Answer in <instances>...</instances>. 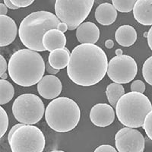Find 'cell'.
<instances>
[{"instance_id": "ab89813d", "label": "cell", "mask_w": 152, "mask_h": 152, "mask_svg": "<svg viewBox=\"0 0 152 152\" xmlns=\"http://www.w3.org/2000/svg\"><path fill=\"white\" fill-rule=\"evenodd\" d=\"M62 152H65V151H62Z\"/></svg>"}, {"instance_id": "3957f363", "label": "cell", "mask_w": 152, "mask_h": 152, "mask_svg": "<svg viewBox=\"0 0 152 152\" xmlns=\"http://www.w3.org/2000/svg\"><path fill=\"white\" fill-rule=\"evenodd\" d=\"M60 20L52 12L38 11L24 18L18 29L19 38L23 45L37 52H43V35L51 29L57 28Z\"/></svg>"}, {"instance_id": "7c38bea8", "label": "cell", "mask_w": 152, "mask_h": 152, "mask_svg": "<svg viewBox=\"0 0 152 152\" xmlns=\"http://www.w3.org/2000/svg\"><path fill=\"white\" fill-rule=\"evenodd\" d=\"M62 85L60 79L53 75H47L37 84L39 94L47 100H54L62 92Z\"/></svg>"}, {"instance_id": "d6986e66", "label": "cell", "mask_w": 152, "mask_h": 152, "mask_svg": "<svg viewBox=\"0 0 152 152\" xmlns=\"http://www.w3.org/2000/svg\"><path fill=\"white\" fill-rule=\"evenodd\" d=\"M70 52L67 48L56 49L50 53L48 62L50 66L56 69H62L68 66L70 59Z\"/></svg>"}, {"instance_id": "4316f807", "label": "cell", "mask_w": 152, "mask_h": 152, "mask_svg": "<svg viewBox=\"0 0 152 152\" xmlns=\"http://www.w3.org/2000/svg\"><path fill=\"white\" fill-rule=\"evenodd\" d=\"M13 5L18 8H25L32 5L35 0H10Z\"/></svg>"}, {"instance_id": "4dcf8cb0", "label": "cell", "mask_w": 152, "mask_h": 152, "mask_svg": "<svg viewBox=\"0 0 152 152\" xmlns=\"http://www.w3.org/2000/svg\"><path fill=\"white\" fill-rule=\"evenodd\" d=\"M23 125H24V124H23V123H18V124H15L14 126H13V127H12V129H11V130L9 131V135H8V140H9V142L10 141L11 138H12V135H13V134L15 133V132L16 130L19 128V127L22 126Z\"/></svg>"}, {"instance_id": "e0dca14e", "label": "cell", "mask_w": 152, "mask_h": 152, "mask_svg": "<svg viewBox=\"0 0 152 152\" xmlns=\"http://www.w3.org/2000/svg\"><path fill=\"white\" fill-rule=\"evenodd\" d=\"M117 18V10L115 9L113 4L104 3L100 4L97 6L95 11L96 21L101 25L107 26L113 24Z\"/></svg>"}, {"instance_id": "30bf717a", "label": "cell", "mask_w": 152, "mask_h": 152, "mask_svg": "<svg viewBox=\"0 0 152 152\" xmlns=\"http://www.w3.org/2000/svg\"><path fill=\"white\" fill-rule=\"evenodd\" d=\"M115 144L119 152H143L145 138L138 130L125 127L115 135Z\"/></svg>"}, {"instance_id": "6da1fadb", "label": "cell", "mask_w": 152, "mask_h": 152, "mask_svg": "<svg viewBox=\"0 0 152 152\" xmlns=\"http://www.w3.org/2000/svg\"><path fill=\"white\" fill-rule=\"evenodd\" d=\"M108 69L107 54L98 46L84 43L76 46L71 53L67 74L76 85L93 86L106 75Z\"/></svg>"}, {"instance_id": "d4e9b609", "label": "cell", "mask_w": 152, "mask_h": 152, "mask_svg": "<svg viewBox=\"0 0 152 152\" xmlns=\"http://www.w3.org/2000/svg\"><path fill=\"white\" fill-rule=\"evenodd\" d=\"M142 128L145 130L147 136L152 140V110L145 117Z\"/></svg>"}, {"instance_id": "f1b7e54d", "label": "cell", "mask_w": 152, "mask_h": 152, "mask_svg": "<svg viewBox=\"0 0 152 152\" xmlns=\"http://www.w3.org/2000/svg\"><path fill=\"white\" fill-rule=\"evenodd\" d=\"M6 70H8L7 62L3 57V56L0 55V75L5 73Z\"/></svg>"}, {"instance_id": "7402d4cb", "label": "cell", "mask_w": 152, "mask_h": 152, "mask_svg": "<svg viewBox=\"0 0 152 152\" xmlns=\"http://www.w3.org/2000/svg\"><path fill=\"white\" fill-rule=\"evenodd\" d=\"M138 0H112L115 9L122 13H128L133 10Z\"/></svg>"}, {"instance_id": "8992f818", "label": "cell", "mask_w": 152, "mask_h": 152, "mask_svg": "<svg viewBox=\"0 0 152 152\" xmlns=\"http://www.w3.org/2000/svg\"><path fill=\"white\" fill-rule=\"evenodd\" d=\"M95 0H56V15L68 25L69 31L78 28L90 14Z\"/></svg>"}, {"instance_id": "9c48e42d", "label": "cell", "mask_w": 152, "mask_h": 152, "mask_svg": "<svg viewBox=\"0 0 152 152\" xmlns=\"http://www.w3.org/2000/svg\"><path fill=\"white\" fill-rule=\"evenodd\" d=\"M137 73V63L130 56H116L108 63L107 75L115 83L128 84L135 78Z\"/></svg>"}, {"instance_id": "603a6c76", "label": "cell", "mask_w": 152, "mask_h": 152, "mask_svg": "<svg viewBox=\"0 0 152 152\" xmlns=\"http://www.w3.org/2000/svg\"><path fill=\"white\" fill-rule=\"evenodd\" d=\"M142 75L145 81L152 86V56L144 62L142 66Z\"/></svg>"}, {"instance_id": "5b68a950", "label": "cell", "mask_w": 152, "mask_h": 152, "mask_svg": "<svg viewBox=\"0 0 152 152\" xmlns=\"http://www.w3.org/2000/svg\"><path fill=\"white\" fill-rule=\"evenodd\" d=\"M152 110V104L147 96L138 92H129L119 99L116 107L119 121L126 127H142L145 117Z\"/></svg>"}, {"instance_id": "d6a6232c", "label": "cell", "mask_w": 152, "mask_h": 152, "mask_svg": "<svg viewBox=\"0 0 152 152\" xmlns=\"http://www.w3.org/2000/svg\"><path fill=\"white\" fill-rule=\"evenodd\" d=\"M57 29L59 30V31H60L61 32H62V33H65V32H66V31H68V25L66 24H65V23L63 22H60L59 24V25H58V27H57Z\"/></svg>"}, {"instance_id": "44dd1931", "label": "cell", "mask_w": 152, "mask_h": 152, "mask_svg": "<svg viewBox=\"0 0 152 152\" xmlns=\"http://www.w3.org/2000/svg\"><path fill=\"white\" fill-rule=\"evenodd\" d=\"M15 94L14 87L7 80H0V104H8L12 100Z\"/></svg>"}, {"instance_id": "277c9868", "label": "cell", "mask_w": 152, "mask_h": 152, "mask_svg": "<svg viewBox=\"0 0 152 152\" xmlns=\"http://www.w3.org/2000/svg\"><path fill=\"white\" fill-rule=\"evenodd\" d=\"M81 110L75 100L69 97H57L47 105L45 119L50 128L57 132H68L78 126Z\"/></svg>"}, {"instance_id": "f35d334b", "label": "cell", "mask_w": 152, "mask_h": 152, "mask_svg": "<svg viewBox=\"0 0 152 152\" xmlns=\"http://www.w3.org/2000/svg\"><path fill=\"white\" fill-rule=\"evenodd\" d=\"M62 151H58V150H55V151H53L51 152H62Z\"/></svg>"}, {"instance_id": "ba28073f", "label": "cell", "mask_w": 152, "mask_h": 152, "mask_svg": "<svg viewBox=\"0 0 152 152\" xmlns=\"http://www.w3.org/2000/svg\"><path fill=\"white\" fill-rule=\"evenodd\" d=\"M9 143L12 152H43L46 140L38 127L24 124L15 132Z\"/></svg>"}, {"instance_id": "9a60e30c", "label": "cell", "mask_w": 152, "mask_h": 152, "mask_svg": "<svg viewBox=\"0 0 152 152\" xmlns=\"http://www.w3.org/2000/svg\"><path fill=\"white\" fill-rule=\"evenodd\" d=\"M133 15L139 24L152 25V0H138L133 9Z\"/></svg>"}, {"instance_id": "1f68e13d", "label": "cell", "mask_w": 152, "mask_h": 152, "mask_svg": "<svg viewBox=\"0 0 152 152\" xmlns=\"http://www.w3.org/2000/svg\"><path fill=\"white\" fill-rule=\"evenodd\" d=\"M147 40H148V44L149 48H150L152 51V27L149 29L148 32Z\"/></svg>"}, {"instance_id": "d590c367", "label": "cell", "mask_w": 152, "mask_h": 152, "mask_svg": "<svg viewBox=\"0 0 152 152\" xmlns=\"http://www.w3.org/2000/svg\"><path fill=\"white\" fill-rule=\"evenodd\" d=\"M105 47L107 49H112L114 47V42L112 40H107L105 42Z\"/></svg>"}, {"instance_id": "2e32d148", "label": "cell", "mask_w": 152, "mask_h": 152, "mask_svg": "<svg viewBox=\"0 0 152 152\" xmlns=\"http://www.w3.org/2000/svg\"><path fill=\"white\" fill-rule=\"evenodd\" d=\"M43 44L45 50L52 52L56 49L65 48L66 45V37L64 33L56 28L48 31L43 37Z\"/></svg>"}, {"instance_id": "e575fe53", "label": "cell", "mask_w": 152, "mask_h": 152, "mask_svg": "<svg viewBox=\"0 0 152 152\" xmlns=\"http://www.w3.org/2000/svg\"><path fill=\"white\" fill-rule=\"evenodd\" d=\"M8 12V7L5 4H0V14L1 15H5Z\"/></svg>"}, {"instance_id": "52a82bcc", "label": "cell", "mask_w": 152, "mask_h": 152, "mask_svg": "<svg viewBox=\"0 0 152 152\" xmlns=\"http://www.w3.org/2000/svg\"><path fill=\"white\" fill-rule=\"evenodd\" d=\"M13 116L20 123L34 125L40 122L45 113L41 99L34 94H23L12 104Z\"/></svg>"}, {"instance_id": "5bb4252c", "label": "cell", "mask_w": 152, "mask_h": 152, "mask_svg": "<svg viewBox=\"0 0 152 152\" xmlns=\"http://www.w3.org/2000/svg\"><path fill=\"white\" fill-rule=\"evenodd\" d=\"M100 30L93 22H84L76 30V37L81 44H95L100 37Z\"/></svg>"}, {"instance_id": "f546056e", "label": "cell", "mask_w": 152, "mask_h": 152, "mask_svg": "<svg viewBox=\"0 0 152 152\" xmlns=\"http://www.w3.org/2000/svg\"><path fill=\"white\" fill-rule=\"evenodd\" d=\"M46 70H47V72L50 73V74L51 75H53L59 72V69H54L53 67H52V66H50V62H47V63H46Z\"/></svg>"}, {"instance_id": "4fadbf2b", "label": "cell", "mask_w": 152, "mask_h": 152, "mask_svg": "<svg viewBox=\"0 0 152 152\" xmlns=\"http://www.w3.org/2000/svg\"><path fill=\"white\" fill-rule=\"evenodd\" d=\"M18 28L15 21L7 15H0V47L9 46L15 40Z\"/></svg>"}, {"instance_id": "ffe728a7", "label": "cell", "mask_w": 152, "mask_h": 152, "mask_svg": "<svg viewBox=\"0 0 152 152\" xmlns=\"http://www.w3.org/2000/svg\"><path fill=\"white\" fill-rule=\"evenodd\" d=\"M125 94V89L121 84L111 83L107 87L106 95L108 101L113 107H116L117 102L121 98L123 95Z\"/></svg>"}, {"instance_id": "83f0119b", "label": "cell", "mask_w": 152, "mask_h": 152, "mask_svg": "<svg viewBox=\"0 0 152 152\" xmlns=\"http://www.w3.org/2000/svg\"><path fill=\"white\" fill-rule=\"evenodd\" d=\"M94 152H117V151L110 145H102L97 147Z\"/></svg>"}, {"instance_id": "484cf974", "label": "cell", "mask_w": 152, "mask_h": 152, "mask_svg": "<svg viewBox=\"0 0 152 152\" xmlns=\"http://www.w3.org/2000/svg\"><path fill=\"white\" fill-rule=\"evenodd\" d=\"M130 88H131V91L143 94L145 92L146 87H145V83L142 81H141V80H135L133 82H132Z\"/></svg>"}, {"instance_id": "cb8c5ba5", "label": "cell", "mask_w": 152, "mask_h": 152, "mask_svg": "<svg viewBox=\"0 0 152 152\" xmlns=\"http://www.w3.org/2000/svg\"><path fill=\"white\" fill-rule=\"evenodd\" d=\"M9 120L7 113L5 112L3 107H0V138L3 137L8 128H9Z\"/></svg>"}, {"instance_id": "836d02e7", "label": "cell", "mask_w": 152, "mask_h": 152, "mask_svg": "<svg viewBox=\"0 0 152 152\" xmlns=\"http://www.w3.org/2000/svg\"><path fill=\"white\" fill-rule=\"evenodd\" d=\"M4 3L8 7V9H12V10H16V9H18L19 8L15 6V5L12 4V2H11L10 0H4Z\"/></svg>"}, {"instance_id": "74e56055", "label": "cell", "mask_w": 152, "mask_h": 152, "mask_svg": "<svg viewBox=\"0 0 152 152\" xmlns=\"http://www.w3.org/2000/svg\"><path fill=\"white\" fill-rule=\"evenodd\" d=\"M8 77V74H6V73H4V74L1 75H0V78H1V79H6Z\"/></svg>"}, {"instance_id": "8fae6325", "label": "cell", "mask_w": 152, "mask_h": 152, "mask_svg": "<svg viewBox=\"0 0 152 152\" xmlns=\"http://www.w3.org/2000/svg\"><path fill=\"white\" fill-rule=\"evenodd\" d=\"M91 123L97 127H107L113 123L115 112L111 105L107 104H97L93 106L90 111Z\"/></svg>"}, {"instance_id": "ac0fdd59", "label": "cell", "mask_w": 152, "mask_h": 152, "mask_svg": "<svg viewBox=\"0 0 152 152\" xmlns=\"http://www.w3.org/2000/svg\"><path fill=\"white\" fill-rule=\"evenodd\" d=\"M115 38L118 44L122 47H131L137 40V32L131 25H122L116 30Z\"/></svg>"}, {"instance_id": "7a4b0ae2", "label": "cell", "mask_w": 152, "mask_h": 152, "mask_svg": "<svg viewBox=\"0 0 152 152\" xmlns=\"http://www.w3.org/2000/svg\"><path fill=\"white\" fill-rule=\"evenodd\" d=\"M45 62L40 53L30 49H21L12 54L8 63L11 79L21 87L38 84L45 72Z\"/></svg>"}, {"instance_id": "8d00e7d4", "label": "cell", "mask_w": 152, "mask_h": 152, "mask_svg": "<svg viewBox=\"0 0 152 152\" xmlns=\"http://www.w3.org/2000/svg\"><path fill=\"white\" fill-rule=\"evenodd\" d=\"M116 56L123 55V50H122L121 49H117V50H116Z\"/></svg>"}]
</instances>
